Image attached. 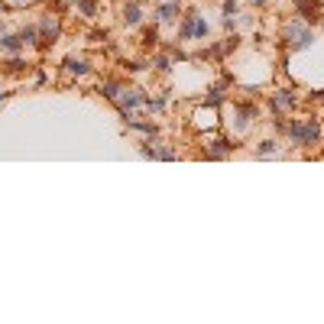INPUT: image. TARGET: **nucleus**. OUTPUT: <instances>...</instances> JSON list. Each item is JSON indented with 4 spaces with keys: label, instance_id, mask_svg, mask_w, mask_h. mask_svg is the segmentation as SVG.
<instances>
[{
    "label": "nucleus",
    "instance_id": "6ab92c4d",
    "mask_svg": "<svg viewBox=\"0 0 324 324\" xmlns=\"http://www.w3.org/2000/svg\"><path fill=\"white\" fill-rule=\"evenodd\" d=\"M78 10H81L85 16H94V10H97V3H94V0H78Z\"/></svg>",
    "mask_w": 324,
    "mask_h": 324
},
{
    "label": "nucleus",
    "instance_id": "4be33fe9",
    "mask_svg": "<svg viewBox=\"0 0 324 324\" xmlns=\"http://www.w3.org/2000/svg\"><path fill=\"white\" fill-rule=\"evenodd\" d=\"M0 104H3V94H0Z\"/></svg>",
    "mask_w": 324,
    "mask_h": 324
},
{
    "label": "nucleus",
    "instance_id": "412c9836",
    "mask_svg": "<svg viewBox=\"0 0 324 324\" xmlns=\"http://www.w3.org/2000/svg\"><path fill=\"white\" fill-rule=\"evenodd\" d=\"M253 3H266V0H253Z\"/></svg>",
    "mask_w": 324,
    "mask_h": 324
},
{
    "label": "nucleus",
    "instance_id": "1a4fd4ad",
    "mask_svg": "<svg viewBox=\"0 0 324 324\" xmlns=\"http://www.w3.org/2000/svg\"><path fill=\"white\" fill-rule=\"evenodd\" d=\"M39 32H42V46H49V42H55V32H59V23H55L52 16H46V20L39 23Z\"/></svg>",
    "mask_w": 324,
    "mask_h": 324
},
{
    "label": "nucleus",
    "instance_id": "ddd939ff",
    "mask_svg": "<svg viewBox=\"0 0 324 324\" xmlns=\"http://www.w3.org/2000/svg\"><path fill=\"white\" fill-rule=\"evenodd\" d=\"M16 36H20V39H23V46H26V42H30V46H32V42H39V30H36V26H26V30H20V32H16Z\"/></svg>",
    "mask_w": 324,
    "mask_h": 324
},
{
    "label": "nucleus",
    "instance_id": "6e6552de",
    "mask_svg": "<svg viewBox=\"0 0 324 324\" xmlns=\"http://www.w3.org/2000/svg\"><path fill=\"white\" fill-rule=\"evenodd\" d=\"M124 23L127 26H139V23H143V7H139L136 0H130V3L124 7Z\"/></svg>",
    "mask_w": 324,
    "mask_h": 324
},
{
    "label": "nucleus",
    "instance_id": "2eb2a0df",
    "mask_svg": "<svg viewBox=\"0 0 324 324\" xmlns=\"http://www.w3.org/2000/svg\"><path fill=\"white\" fill-rule=\"evenodd\" d=\"M279 149V143L276 139H266V143H259V149H256V156H272Z\"/></svg>",
    "mask_w": 324,
    "mask_h": 324
},
{
    "label": "nucleus",
    "instance_id": "39448f33",
    "mask_svg": "<svg viewBox=\"0 0 324 324\" xmlns=\"http://www.w3.org/2000/svg\"><path fill=\"white\" fill-rule=\"evenodd\" d=\"M233 114H237V133H243L250 127V120L256 117V107L253 104H233Z\"/></svg>",
    "mask_w": 324,
    "mask_h": 324
},
{
    "label": "nucleus",
    "instance_id": "7ed1b4c3",
    "mask_svg": "<svg viewBox=\"0 0 324 324\" xmlns=\"http://www.w3.org/2000/svg\"><path fill=\"white\" fill-rule=\"evenodd\" d=\"M204 36H208V20L198 10H188L182 26H178V39H204Z\"/></svg>",
    "mask_w": 324,
    "mask_h": 324
},
{
    "label": "nucleus",
    "instance_id": "5701e85b",
    "mask_svg": "<svg viewBox=\"0 0 324 324\" xmlns=\"http://www.w3.org/2000/svg\"><path fill=\"white\" fill-rule=\"evenodd\" d=\"M0 13H3V10H0Z\"/></svg>",
    "mask_w": 324,
    "mask_h": 324
},
{
    "label": "nucleus",
    "instance_id": "423d86ee",
    "mask_svg": "<svg viewBox=\"0 0 324 324\" xmlns=\"http://www.w3.org/2000/svg\"><path fill=\"white\" fill-rule=\"evenodd\" d=\"M178 10H182V3H178V0H169V3L156 7V20H159V23H172L178 16Z\"/></svg>",
    "mask_w": 324,
    "mask_h": 324
},
{
    "label": "nucleus",
    "instance_id": "9d476101",
    "mask_svg": "<svg viewBox=\"0 0 324 324\" xmlns=\"http://www.w3.org/2000/svg\"><path fill=\"white\" fill-rule=\"evenodd\" d=\"M120 88H124V85L110 78V81H104V85H100V94H104L107 100H117V94H120Z\"/></svg>",
    "mask_w": 324,
    "mask_h": 324
},
{
    "label": "nucleus",
    "instance_id": "f8f14e48",
    "mask_svg": "<svg viewBox=\"0 0 324 324\" xmlns=\"http://www.w3.org/2000/svg\"><path fill=\"white\" fill-rule=\"evenodd\" d=\"M65 68H68L71 75H88V71H91L85 59H68V62H65Z\"/></svg>",
    "mask_w": 324,
    "mask_h": 324
},
{
    "label": "nucleus",
    "instance_id": "a211bd4d",
    "mask_svg": "<svg viewBox=\"0 0 324 324\" xmlns=\"http://www.w3.org/2000/svg\"><path fill=\"white\" fill-rule=\"evenodd\" d=\"M156 68H159V71H169L172 68V59H169V55H165V52H162V55H156Z\"/></svg>",
    "mask_w": 324,
    "mask_h": 324
},
{
    "label": "nucleus",
    "instance_id": "4468645a",
    "mask_svg": "<svg viewBox=\"0 0 324 324\" xmlns=\"http://www.w3.org/2000/svg\"><path fill=\"white\" fill-rule=\"evenodd\" d=\"M298 10H301V16H305V20H311V16H315V10H318V3H315V0H298Z\"/></svg>",
    "mask_w": 324,
    "mask_h": 324
},
{
    "label": "nucleus",
    "instance_id": "9b49d317",
    "mask_svg": "<svg viewBox=\"0 0 324 324\" xmlns=\"http://www.w3.org/2000/svg\"><path fill=\"white\" fill-rule=\"evenodd\" d=\"M0 49H3V52H20V49H23V39L20 36H3L0 39Z\"/></svg>",
    "mask_w": 324,
    "mask_h": 324
},
{
    "label": "nucleus",
    "instance_id": "f257e3e1",
    "mask_svg": "<svg viewBox=\"0 0 324 324\" xmlns=\"http://www.w3.org/2000/svg\"><path fill=\"white\" fill-rule=\"evenodd\" d=\"M286 133L292 139V146H315V143H321V124L315 117L311 120H289Z\"/></svg>",
    "mask_w": 324,
    "mask_h": 324
},
{
    "label": "nucleus",
    "instance_id": "dca6fc26",
    "mask_svg": "<svg viewBox=\"0 0 324 324\" xmlns=\"http://www.w3.org/2000/svg\"><path fill=\"white\" fill-rule=\"evenodd\" d=\"M146 107L153 110V114H162V110H165V97H146Z\"/></svg>",
    "mask_w": 324,
    "mask_h": 324
},
{
    "label": "nucleus",
    "instance_id": "0eeeda50",
    "mask_svg": "<svg viewBox=\"0 0 324 324\" xmlns=\"http://www.w3.org/2000/svg\"><path fill=\"white\" fill-rule=\"evenodd\" d=\"M295 107V94L292 91H276L272 97V114H282V110H292Z\"/></svg>",
    "mask_w": 324,
    "mask_h": 324
},
{
    "label": "nucleus",
    "instance_id": "f3484780",
    "mask_svg": "<svg viewBox=\"0 0 324 324\" xmlns=\"http://www.w3.org/2000/svg\"><path fill=\"white\" fill-rule=\"evenodd\" d=\"M221 100H224V85H214L208 94V104H221Z\"/></svg>",
    "mask_w": 324,
    "mask_h": 324
},
{
    "label": "nucleus",
    "instance_id": "f03ea898",
    "mask_svg": "<svg viewBox=\"0 0 324 324\" xmlns=\"http://www.w3.org/2000/svg\"><path fill=\"white\" fill-rule=\"evenodd\" d=\"M282 42H286L289 52H301V49H308L311 42H315V32H311V26L305 23V20H292V23H286V30H282Z\"/></svg>",
    "mask_w": 324,
    "mask_h": 324
},
{
    "label": "nucleus",
    "instance_id": "20e7f679",
    "mask_svg": "<svg viewBox=\"0 0 324 324\" xmlns=\"http://www.w3.org/2000/svg\"><path fill=\"white\" fill-rule=\"evenodd\" d=\"M233 149H237V143H230L227 136H217V139H211L208 156H211V159H224V156H230Z\"/></svg>",
    "mask_w": 324,
    "mask_h": 324
},
{
    "label": "nucleus",
    "instance_id": "aec40b11",
    "mask_svg": "<svg viewBox=\"0 0 324 324\" xmlns=\"http://www.w3.org/2000/svg\"><path fill=\"white\" fill-rule=\"evenodd\" d=\"M237 16V0H224V20H233Z\"/></svg>",
    "mask_w": 324,
    "mask_h": 324
}]
</instances>
